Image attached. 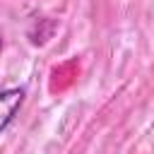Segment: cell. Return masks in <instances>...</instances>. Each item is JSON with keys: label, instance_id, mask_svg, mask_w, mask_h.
I'll use <instances>...</instances> for the list:
<instances>
[{"label": "cell", "instance_id": "obj_1", "mask_svg": "<svg viewBox=\"0 0 154 154\" xmlns=\"http://www.w3.org/2000/svg\"><path fill=\"white\" fill-rule=\"evenodd\" d=\"M24 96H26V91L22 87H10V89L0 91V132L17 118L19 108L24 103Z\"/></svg>", "mask_w": 154, "mask_h": 154}]
</instances>
